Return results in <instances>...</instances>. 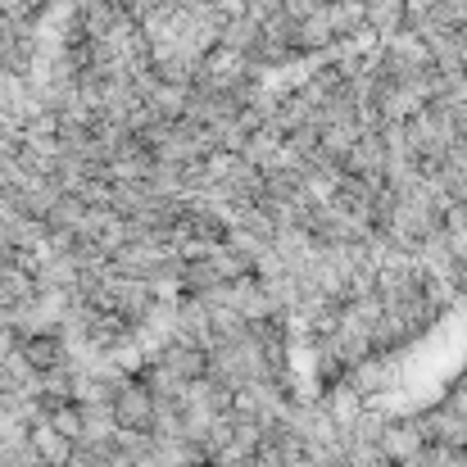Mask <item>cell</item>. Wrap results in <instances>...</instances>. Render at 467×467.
<instances>
[{
	"mask_svg": "<svg viewBox=\"0 0 467 467\" xmlns=\"http://www.w3.org/2000/svg\"><path fill=\"white\" fill-rule=\"evenodd\" d=\"M27 441L36 445V454H41V463L46 467H68L73 463V450H78V441L73 436H64L50 418H41L36 427H27Z\"/></svg>",
	"mask_w": 467,
	"mask_h": 467,
	"instance_id": "cell-1",
	"label": "cell"
},
{
	"mask_svg": "<svg viewBox=\"0 0 467 467\" xmlns=\"http://www.w3.org/2000/svg\"><path fill=\"white\" fill-rule=\"evenodd\" d=\"M286 9H291V14H300V18H309L313 9H317V0H286Z\"/></svg>",
	"mask_w": 467,
	"mask_h": 467,
	"instance_id": "cell-2",
	"label": "cell"
}]
</instances>
